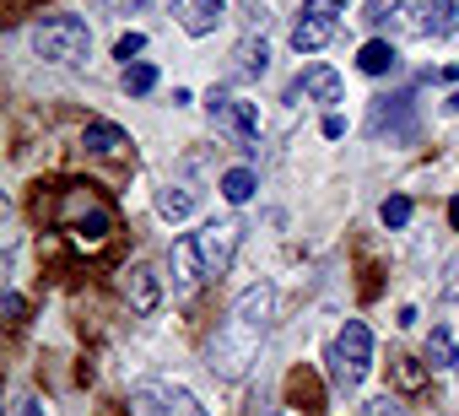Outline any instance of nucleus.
<instances>
[{"label": "nucleus", "instance_id": "nucleus-1", "mask_svg": "<svg viewBox=\"0 0 459 416\" xmlns=\"http://www.w3.org/2000/svg\"><path fill=\"white\" fill-rule=\"evenodd\" d=\"M271 314H276V287L271 282H255L233 303V314H227V325L216 330V341L205 346V368L216 378H244L255 368V357H260V341L271 330Z\"/></svg>", "mask_w": 459, "mask_h": 416}, {"label": "nucleus", "instance_id": "nucleus-2", "mask_svg": "<svg viewBox=\"0 0 459 416\" xmlns=\"http://www.w3.org/2000/svg\"><path fill=\"white\" fill-rule=\"evenodd\" d=\"M55 222L82 238V244H103L114 233V212H108V200L92 189V184H71L60 200H55Z\"/></svg>", "mask_w": 459, "mask_h": 416}, {"label": "nucleus", "instance_id": "nucleus-3", "mask_svg": "<svg viewBox=\"0 0 459 416\" xmlns=\"http://www.w3.org/2000/svg\"><path fill=\"white\" fill-rule=\"evenodd\" d=\"M87 49H92V33H87L82 17L49 12V17L33 22V55H39V60H49V65H82Z\"/></svg>", "mask_w": 459, "mask_h": 416}, {"label": "nucleus", "instance_id": "nucleus-4", "mask_svg": "<svg viewBox=\"0 0 459 416\" xmlns=\"http://www.w3.org/2000/svg\"><path fill=\"white\" fill-rule=\"evenodd\" d=\"M325 362H330V384H335L341 394H351V389L368 378V368H373V330H368L362 319H346V325L335 330Z\"/></svg>", "mask_w": 459, "mask_h": 416}, {"label": "nucleus", "instance_id": "nucleus-5", "mask_svg": "<svg viewBox=\"0 0 459 416\" xmlns=\"http://www.w3.org/2000/svg\"><path fill=\"white\" fill-rule=\"evenodd\" d=\"M205 114L216 119V130H227L244 152H255V141H260V114H255V103H244V98H233V92L211 87V92H205Z\"/></svg>", "mask_w": 459, "mask_h": 416}, {"label": "nucleus", "instance_id": "nucleus-6", "mask_svg": "<svg viewBox=\"0 0 459 416\" xmlns=\"http://www.w3.org/2000/svg\"><path fill=\"white\" fill-rule=\"evenodd\" d=\"M341 17H346L341 0H303V12H298V22H292V49H298V55L325 49V44L335 39Z\"/></svg>", "mask_w": 459, "mask_h": 416}, {"label": "nucleus", "instance_id": "nucleus-7", "mask_svg": "<svg viewBox=\"0 0 459 416\" xmlns=\"http://www.w3.org/2000/svg\"><path fill=\"white\" fill-rule=\"evenodd\" d=\"M459 6H454V0H405V6L394 12L400 17V28L411 33V39H448L454 28H459V17H454Z\"/></svg>", "mask_w": 459, "mask_h": 416}, {"label": "nucleus", "instance_id": "nucleus-8", "mask_svg": "<svg viewBox=\"0 0 459 416\" xmlns=\"http://www.w3.org/2000/svg\"><path fill=\"white\" fill-rule=\"evenodd\" d=\"M130 416H205V405L184 384H141L130 394Z\"/></svg>", "mask_w": 459, "mask_h": 416}, {"label": "nucleus", "instance_id": "nucleus-9", "mask_svg": "<svg viewBox=\"0 0 459 416\" xmlns=\"http://www.w3.org/2000/svg\"><path fill=\"white\" fill-rule=\"evenodd\" d=\"M238 238H244V228H238L233 217H221V222H205V228L195 233V249H200V265H205V276H227V271H233Z\"/></svg>", "mask_w": 459, "mask_h": 416}, {"label": "nucleus", "instance_id": "nucleus-10", "mask_svg": "<svg viewBox=\"0 0 459 416\" xmlns=\"http://www.w3.org/2000/svg\"><path fill=\"white\" fill-rule=\"evenodd\" d=\"M368 130H373V135H400V141H411V130H416V103H411V92H400V98H378Z\"/></svg>", "mask_w": 459, "mask_h": 416}, {"label": "nucleus", "instance_id": "nucleus-11", "mask_svg": "<svg viewBox=\"0 0 459 416\" xmlns=\"http://www.w3.org/2000/svg\"><path fill=\"white\" fill-rule=\"evenodd\" d=\"M168 276H173V298H189L200 282H205V265H200V249H195V233L178 238L168 249Z\"/></svg>", "mask_w": 459, "mask_h": 416}, {"label": "nucleus", "instance_id": "nucleus-12", "mask_svg": "<svg viewBox=\"0 0 459 416\" xmlns=\"http://www.w3.org/2000/svg\"><path fill=\"white\" fill-rule=\"evenodd\" d=\"M287 103H341V76L330 65H308L292 87H287Z\"/></svg>", "mask_w": 459, "mask_h": 416}, {"label": "nucleus", "instance_id": "nucleus-13", "mask_svg": "<svg viewBox=\"0 0 459 416\" xmlns=\"http://www.w3.org/2000/svg\"><path fill=\"white\" fill-rule=\"evenodd\" d=\"M119 287H125V298H130L135 314H157V303H162V282H157L152 265H130Z\"/></svg>", "mask_w": 459, "mask_h": 416}, {"label": "nucleus", "instance_id": "nucleus-14", "mask_svg": "<svg viewBox=\"0 0 459 416\" xmlns=\"http://www.w3.org/2000/svg\"><path fill=\"white\" fill-rule=\"evenodd\" d=\"M173 17H178V28L189 39H205L221 22V0H173Z\"/></svg>", "mask_w": 459, "mask_h": 416}, {"label": "nucleus", "instance_id": "nucleus-15", "mask_svg": "<svg viewBox=\"0 0 459 416\" xmlns=\"http://www.w3.org/2000/svg\"><path fill=\"white\" fill-rule=\"evenodd\" d=\"M82 146H87L92 157H125V152H130V135H125L119 125H103V119H98V125L82 130Z\"/></svg>", "mask_w": 459, "mask_h": 416}, {"label": "nucleus", "instance_id": "nucleus-16", "mask_svg": "<svg viewBox=\"0 0 459 416\" xmlns=\"http://www.w3.org/2000/svg\"><path fill=\"white\" fill-rule=\"evenodd\" d=\"M265 65H271V49H265V39H244L238 49H233V76L238 82H255V76H265Z\"/></svg>", "mask_w": 459, "mask_h": 416}, {"label": "nucleus", "instance_id": "nucleus-17", "mask_svg": "<svg viewBox=\"0 0 459 416\" xmlns=\"http://www.w3.org/2000/svg\"><path fill=\"white\" fill-rule=\"evenodd\" d=\"M157 212H162L168 222H184V217L195 212V189H189V184H168V189H157Z\"/></svg>", "mask_w": 459, "mask_h": 416}, {"label": "nucleus", "instance_id": "nucleus-18", "mask_svg": "<svg viewBox=\"0 0 459 416\" xmlns=\"http://www.w3.org/2000/svg\"><path fill=\"white\" fill-rule=\"evenodd\" d=\"M427 368H432V373H443V368H459V351H454V335H448V325H432V335H427Z\"/></svg>", "mask_w": 459, "mask_h": 416}, {"label": "nucleus", "instance_id": "nucleus-19", "mask_svg": "<svg viewBox=\"0 0 459 416\" xmlns=\"http://www.w3.org/2000/svg\"><path fill=\"white\" fill-rule=\"evenodd\" d=\"M357 65H362L368 76H389V71L400 65V55H394V44H384V39H373V44H362V55H357Z\"/></svg>", "mask_w": 459, "mask_h": 416}, {"label": "nucleus", "instance_id": "nucleus-20", "mask_svg": "<svg viewBox=\"0 0 459 416\" xmlns=\"http://www.w3.org/2000/svg\"><path fill=\"white\" fill-rule=\"evenodd\" d=\"M221 195L233 200V205H244V200L255 195V168H227V173H221Z\"/></svg>", "mask_w": 459, "mask_h": 416}, {"label": "nucleus", "instance_id": "nucleus-21", "mask_svg": "<svg viewBox=\"0 0 459 416\" xmlns=\"http://www.w3.org/2000/svg\"><path fill=\"white\" fill-rule=\"evenodd\" d=\"M287 389H292V400H298L303 411H325V394H319V384H314V378H308L303 368H298V373L287 378Z\"/></svg>", "mask_w": 459, "mask_h": 416}, {"label": "nucleus", "instance_id": "nucleus-22", "mask_svg": "<svg viewBox=\"0 0 459 416\" xmlns=\"http://www.w3.org/2000/svg\"><path fill=\"white\" fill-rule=\"evenodd\" d=\"M152 87H157V65H146V60L125 65V92H130V98H146Z\"/></svg>", "mask_w": 459, "mask_h": 416}, {"label": "nucleus", "instance_id": "nucleus-23", "mask_svg": "<svg viewBox=\"0 0 459 416\" xmlns=\"http://www.w3.org/2000/svg\"><path fill=\"white\" fill-rule=\"evenodd\" d=\"M238 416H281V400H276V389H249V400H244V411Z\"/></svg>", "mask_w": 459, "mask_h": 416}, {"label": "nucleus", "instance_id": "nucleus-24", "mask_svg": "<svg viewBox=\"0 0 459 416\" xmlns=\"http://www.w3.org/2000/svg\"><path fill=\"white\" fill-rule=\"evenodd\" d=\"M394 384H400V389H421V384H427V368H421L416 357H394Z\"/></svg>", "mask_w": 459, "mask_h": 416}, {"label": "nucleus", "instance_id": "nucleus-25", "mask_svg": "<svg viewBox=\"0 0 459 416\" xmlns=\"http://www.w3.org/2000/svg\"><path fill=\"white\" fill-rule=\"evenodd\" d=\"M378 217H384V228H405V222H411V200H405V195H389V200L378 205Z\"/></svg>", "mask_w": 459, "mask_h": 416}, {"label": "nucleus", "instance_id": "nucleus-26", "mask_svg": "<svg viewBox=\"0 0 459 416\" xmlns=\"http://www.w3.org/2000/svg\"><path fill=\"white\" fill-rule=\"evenodd\" d=\"M362 416H405V400H400V394H389V389H384V394H373V400H368V405H362Z\"/></svg>", "mask_w": 459, "mask_h": 416}, {"label": "nucleus", "instance_id": "nucleus-27", "mask_svg": "<svg viewBox=\"0 0 459 416\" xmlns=\"http://www.w3.org/2000/svg\"><path fill=\"white\" fill-rule=\"evenodd\" d=\"M141 49H146V39H141V33H125V39L114 44V60H125V65H135V55H141Z\"/></svg>", "mask_w": 459, "mask_h": 416}, {"label": "nucleus", "instance_id": "nucleus-28", "mask_svg": "<svg viewBox=\"0 0 459 416\" xmlns=\"http://www.w3.org/2000/svg\"><path fill=\"white\" fill-rule=\"evenodd\" d=\"M443 298L459 308V255H454V265H448V282H443Z\"/></svg>", "mask_w": 459, "mask_h": 416}, {"label": "nucleus", "instance_id": "nucleus-29", "mask_svg": "<svg viewBox=\"0 0 459 416\" xmlns=\"http://www.w3.org/2000/svg\"><path fill=\"white\" fill-rule=\"evenodd\" d=\"M325 135L341 141V135H346V119H341V114H325Z\"/></svg>", "mask_w": 459, "mask_h": 416}, {"label": "nucleus", "instance_id": "nucleus-30", "mask_svg": "<svg viewBox=\"0 0 459 416\" xmlns=\"http://www.w3.org/2000/svg\"><path fill=\"white\" fill-rule=\"evenodd\" d=\"M22 308H28V303H22V298H17V292H6V319H12V325H17V319H22Z\"/></svg>", "mask_w": 459, "mask_h": 416}, {"label": "nucleus", "instance_id": "nucleus-31", "mask_svg": "<svg viewBox=\"0 0 459 416\" xmlns=\"http://www.w3.org/2000/svg\"><path fill=\"white\" fill-rule=\"evenodd\" d=\"M12 416H44V405H39V400H17V411H12Z\"/></svg>", "mask_w": 459, "mask_h": 416}, {"label": "nucleus", "instance_id": "nucleus-32", "mask_svg": "<svg viewBox=\"0 0 459 416\" xmlns=\"http://www.w3.org/2000/svg\"><path fill=\"white\" fill-rule=\"evenodd\" d=\"M448 217H454V222H459V195H454V212H448Z\"/></svg>", "mask_w": 459, "mask_h": 416}]
</instances>
